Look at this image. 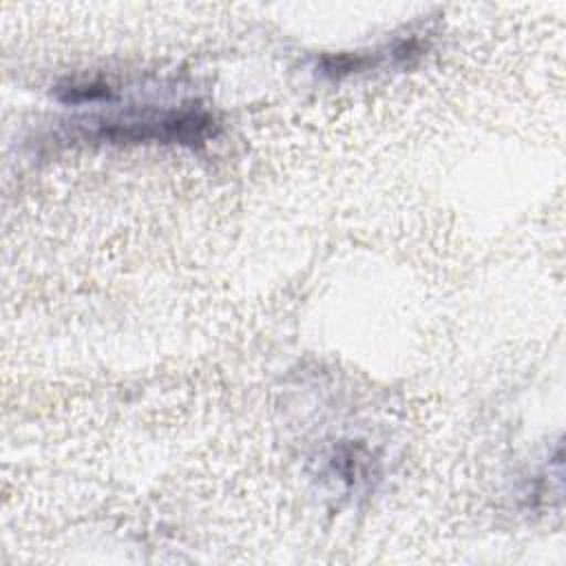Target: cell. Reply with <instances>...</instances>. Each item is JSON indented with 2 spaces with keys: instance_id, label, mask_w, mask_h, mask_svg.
Listing matches in <instances>:
<instances>
[{
  "instance_id": "1",
  "label": "cell",
  "mask_w": 566,
  "mask_h": 566,
  "mask_svg": "<svg viewBox=\"0 0 566 566\" xmlns=\"http://www.w3.org/2000/svg\"><path fill=\"white\" fill-rule=\"evenodd\" d=\"M214 119L203 108L164 113H139L108 119L97 126L95 137L106 142H179L197 144L212 135Z\"/></svg>"
},
{
  "instance_id": "2",
  "label": "cell",
  "mask_w": 566,
  "mask_h": 566,
  "mask_svg": "<svg viewBox=\"0 0 566 566\" xmlns=\"http://www.w3.org/2000/svg\"><path fill=\"white\" fill-rule=\"evenodd\" d=\"M57 97L62 102H71V104H80V102H95L102 97H108L111 91L106 84L102 82H86V84H66V86H57Z\"/></svg>"
}]
</instances>
